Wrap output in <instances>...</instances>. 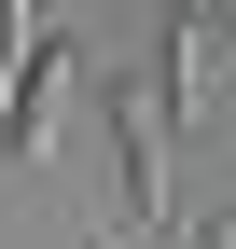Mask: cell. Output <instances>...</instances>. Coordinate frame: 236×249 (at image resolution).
I'll use <instances>...</instances> for the list:
<instances>
[{"mask_svg":"<svg viewBox=\"0 0 236 249\" xmlns=\"http://www.w3.org/2000/svg\"><path fill=\"white\" fill-rule=\"evenodd\" d=\"M70 83H83V42H70V28H28V70H14V97H0V166H42Z\"/></svg>","mask_w":236,"mask_h":249,"instance_id":"2","label":"cell"},{"mask_svg":"<svg viewBox=\"0 0 236 249\" xmlns=\"http://www.w3.org/2000/svg\"><path fill=\"white\" fill-rule=\"evenodd\" d=\"M195 249H236V208H222V222H195Z\"/></svg>","mask_w":236,"mask_h":249,"instance_id":"4","label":"cell"},{"mask_svg":"<svg viewBox=\"0 0 236 249\" xmlns=\"http://www.w3.org/2000/svg\"><path fill=\"white\" fill-rule=\"evenodd\" d=\"M222 42H236V28H222Z\"/></svg>","mask_w":236,"mask_h":249,"instance_id":"5","label":"cell"},{"mask_svg":"<svg viewBox=\"0 0 236 249\" xmlns=\"http://www.w3.org/2000/svg\"><path fill=\"white\" fill-rule=\"evenodd\" d=\"M195 83H209V14H167L153 28V111L195 124Z\"/></svg>","mask_w":236,"mask_h":249,"instance_id":"3","label":"cell"},{"mask_svg":"<svg viewBox=\"0 0 236 249\" xmlns=\"http://www.w3.org/2000/svg\"><path fill=\"white\" fill-rule=\"evenodd\" d=\"M111 194H125V235H167V111H153V83H111Z\"/></svg>","mask_w":236,"mask_h":249,"instance_id":"1","label":"cell"}]
</instances>
